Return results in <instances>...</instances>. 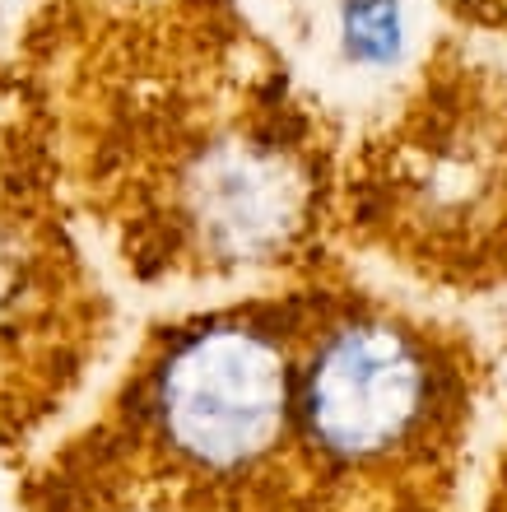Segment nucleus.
I'll return each mask as SVG.
<instances>
[{
    "label": "nucleus",
    "instance_id": "f257e3e1",
    "mask_svg": "<svg viewBox=\"0 0 507 512\" xmlns=\"http://www.w3.org/2000/svg\"><path fill=\"white\" fill-rule=\"evenodd\" d=\"M10 52L107 275L214 298L335 256L354 122L252 0H33Z\"/></svg>",
    "mask_w": 507,
    "mask_h": 512
},
{
    "label": "nucleus",
    "instance_id": "f03ea898",
    "mask_svg": "<svg viewBox=\"0 0 507 512\" xmlns=\"http://www.w3.org/2000/svg\"><path fill=\"white\" fill-rule=\"evenodd\" d=\"M298 280L159 312L19 466V512H256L294 405Z\"/></svg>",
    "mask_w": 507,
    "mask_h": 512
},
{
    "label": "nucleus",
    "instance_id": "7ed1b4c3",
    "mask_svg": "<svg viewBox=\"0 0 507 512\" xmlns=\"http://www.w3.org/2000/svg\"><path fill=\"white\" fill-rule=\"evenodd\" d=\"M494 391L461 317L335 252L298 275L294 405L256 512H466Z\"/></svg>",
    "mask_w": 507,
    "mask_h": 512
},
{
    "label": "nucleus",
    "instance_id": "20e7f679",
    "mask_svg": "<svg viewBox=\"0 0 507 512\" xmlns=\"http://www.w3.org/2000/svg\"><path fill=\"white\" fill-rule=\"evenodd\" d=\"M335 252L428 303L507 298V52L433 24L349 126Z\"/></svg>",
    "mask_w": 507,
    "mask_h": 512
},
{
    "label": "nucleus",
    "instance_id": "39448f33",
    "mask_svg": "<svg viewBox=\"0 0 507 512\" xmlns=\"http://www.w3.org/2000/svg\"><path fill=\"white\" fill-rule=\"evenodd\" d=\"M121 303L70 205L38 84L0 52V466H24L103 378Z\"/></svg>",
    "mask_w": 507,
    "mask_h": 512
},
{
    "label": "nucleus",
    "instance_id": "423d86ee",
    "mask_svg": "<svg viewBox=\"0 0 507 512\" xmlns=\"http://www.w3.org/2000/svg\"><path fill=\"white\" fill-rule=\"evenodd\" d=\"M252 10L303 66L307 80L345 112L349 84L373 103L438 24L433 0H252Z\"/></svg>",
    "mask_w": 507,
    "mask_h": 512
},
{
    "label": "nucleus",
    "instance_id": "0eeeda50",
    "mask_svg": "<svg viewBox=\"0 0 507 512\" xmlns=\"http://www.w3.org/2000/svg\"><path fill=\"white\" fill-rule=\"evenodd\" d=\"M433 14L507 52V0H433Z\"/></svg>",
    "mask_w": 507,
    "mask_h": 512
},
{
    "label": "nucleus",
    "instance_id": "6e6552de",
    "mask_svg": "<svg viewBox=\"0 0 507 512\" xmlns=\"http://www.w3.org/2000/svg\"><path fill=\"white\" fill-rule=\"evenodd\" d=\"M480 512H507V410H503V433H498L494 471H489V489L480 499Z\"/></svg>",
    "mask_w": 507,
    "mask_h": 512
}]
</instances>
